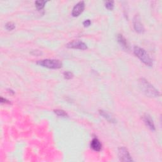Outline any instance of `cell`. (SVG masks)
<instances>
[{"instance_id":"cell-1","label":"cell","mask_w":162,"mask_h":162,"mask_svg":"<svg viewBox=\"0 0 162 162\" xmlns=\"http://www.w3.org/2000/svg\"><path fill=\"white\" fill-rule=\"evenodd\" d=\"M139 86L141 90L148 97L156 98L160 96L159 91L144 78H141L139 80Z\"/></svg>"},{"instance_id":"cell-2","label":"cell","mask_w":162,"mask_h":162,"mask_svg":"<svg viewBox=\"0 0 162 162\" xmlns=\"http://www.w3.org/2000/svg\"><path fill=\"white\" fill-rule=\"evenodd\" d=\"M134 53L146 66L150 67L153 66V63L152 59L144 49L136 46L134 48Z\"/></svg>"},{"instance_id":"cell-3","label":"cell","mask_w":162,"mask_h":162,"mask_svg":"<svg viewBox=\"0 0 162 162\" xmlns=\"http://www.w3.org/2000/svg\"><path fill=\"white\" fill-rule=\"evenodd\" d=\"M36 64L39 66L51 69H59L62 68L63 66L62 62L59 60L56 59H45L39 60L36 62Z\"/></svg>"},{"instance_id":"cell-4","label":"cell","mask_w":162,"mask_h":162,"mask_svg":"<svg viewBox=\"0 0 162 162\" xmlns=\"http://www.w3.org/2000/svg\"><path fill=\"white\" fill-rule=\"evenodd\" d=\"M119 159L121 161H133V159L132 158L128 150L124 147L122 146L118 148V152Z\"/></svg>"},{"instance_id":"cell-5","label":"cell","mask_w":162,"mask_h":162,"mask_svg":"<svg viewBox=\"0 0 162 162\" xmlns=\"http://www.w3.org/2000/svg\"><path fill=\"white\" fill-rule=\"evenodd\" d=\"M66 46L70 49H77L80 50H86L88 49L86 44L79 40H74L67 43Z\"/></svg>"},{"instance_id":"cell-6","label":"cell","mask_w":162,"mask_h":162,"mask_svg":"<svg viewBox=\"0 0 162 162\" xmlns=\"http://www.w3.org/2000/svg\"><path fill=\"white\" fill-rule=\"evenodd\" d=\"M133 26L134 30L139 34H143L145 32V28L141 22V19L139 15H136L133 18Z\"/></svg>"},{"instance_id":"cell-7","label":"cell","mask_w":162,"mask_h":162,"mask_svg":"<svg viewBox=\"0 0 162 162\" xmlns=\"http://www.w3.org/2000/svg\"><path fill=\"white\" fill-rule=\"evenodd\" d=\"M85 8V3L84 2L81 1L79 2L78 3H77L73 8L72 15L73 17H76L79 16L81 13H82Z\"/></svg>"},{"instance_id":"cell-8","label":"cell","mask_w":162,"mask_h":162,"mask_svg":"<svg viewBox=\"0 0 162 162\" xmlns=\"http://www.w3.org/2000/svg\"><path fill=\"white\" fill-rule=\"evenodd\" d=\"M143 120L144 121L145 124H146V126H148V127L150 129H151L153 131H155V124H154L153 120L149 114L145 113L143 116Z\"/></svg>"},{"instance_id":"cell-9","label":"cell","mask_w":162,"mask_h":162,"mask_svg":"<svg viewBox=\"0 0 162 162\" xmlns=\"http://www.w3.org/2000/svg\"><path fill=\"white\" fill-rule=\"evenodd\" d=\"M99 113L100 115L102 116L108 122H109L112 123V124L117 123L116 119L112 115H111L109 113H108L107 112H106V111H105L103 110H99Z\"/></svg>"},{"instance_id":"cell-10","label":"cell","mask_w":162,"mask_h":162,"mask_svg":"<svg viewBox=\"0 0 162 162\" xmlns=\"http://www.w3.org/2000/svg\"><path fill=\"white\" fill-rule=\"evenodd\" d=\"M90 146L94 151H100L101 150V148H102V145H101L99 140L96 137L93 139L91 142Z\"/></svg>"},{"instance_id":"cell-11","label":"cell","mask_w":162,"mask_h":162,"mask_svg":"<svg viewBox=\"0 0 162 162\" xmlns=\"http://www.w3.org/2000/svg\"><path fill=\"white\" fill-rule=\"evenodd\" d=\"M117 40L120 46L126 50H129V45L126 38L122 34H118L117 36Z\"/></svg>"},{"instance_id":"cell-12","label":"cell","mask_w":162,"mask_h":162,"mask_svg":"<svg viewBox=\"0 0 162 162\" xmlns=\"http://www.w3.org/2000/svg\"><path fill=\"white\" fill-rule=\"evenodd\" d=\"M54 113L58 117H64V118H67L69 117V115L67 114V113L66 112H65L63 110H60V109H56L54 110Z\"/></svg>"},{"instance_id":"cell-13","label":"cell","mask_w":162,"mask_h":162,"mask_svg":"<svg viewBox=\"0 0 162 162\" xmlns=\"http://www.w3.org/2000/svg\"><path fill=\"white\" fill-rule=\"evenodd\" d=\"M46 3V1H36L35 2V5L38 10H41L44 8Z\"/></svg>"},{"instance_id":"cell-14","label":"cell","mask_w":162,"mask_h":162,"mask_svg":"<svg viewBox=\"0 0 162 162\" xmlns=\"http://www.w3.org/2000/svg\"><path fill=\"white\" fill-rule=\"evenodd\" d=\"M105 6L107 9L112 11L114 8V2L113 1H107L105 3Z\"/></svg>"},{"instance_id":"cell-15","label":"cell","mask_w":162,"mask_h":162,"mask_svg":"<svg viewBox=\"0 0 162 162\" xmlns=\"http://www.w3.org/2000/svg\"><path fill=\"white\" fill-rule=\"evenodd\" d=\"M5 28L8 31H12V30H13L15 28V25L14 23H13L12 22H9L6 24Z\"/></svg>"},{"instance_id":"cell-16","label":"cell","mask_w":162,"mask_h":162,"mask_svg":"<svg viewBox=\"0 0 162 162\" xmlns=\"http://www.w3.org/2000/svg\"><path fill=\"white\" fill-rule=\"evenodd\" d=\"M64 78L65 79H71L74 77V74L72 72H65L64 73Z\"/></svg>"},{"instance_id":"cell-17","label":"cell","mask_w":162,"mask_h":162,"mask_svg":"<svg viewBox=\"0 0 162 162\" xmlns=\"http://www.w3.org/2000/svg\"><path fill=\"white\" fill-rule=\"evenodd\" d=\"M91 24V20H89V19H88V20H86L85 21L83 22V26H84L85 27H88L90 26Z\"/></svg>"},{"instance_id":"cell-18","label":"cell","mask_w":162,"mask_h":162,"mask_svg":"<svg viewBox=\"0 0 162 162\" xmlns=\"http://www.w3.org/2000/svg\"><path fill=\"white\" fill-rule=\"evenodd\" d=\"M1 103H7V104H11V102L10 101L7 100V99L3 98V97H1Z\"/></svg>"}]
</instances>
